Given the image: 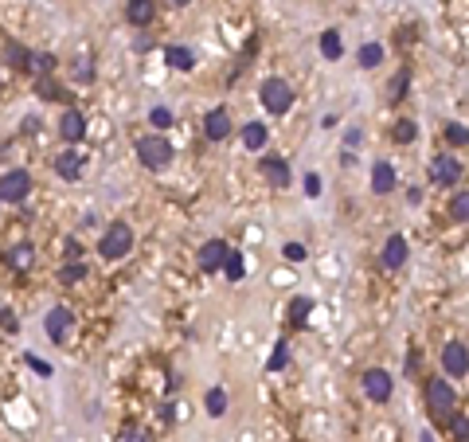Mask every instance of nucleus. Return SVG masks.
Segmentation results:
<instances>
[{"mask_svg":"<svg viewBox=\"0 0 469 442\" xmlns=\"http://www.w3.org/2000/svg\"><path fill=\"white\" fill-rule=\"evenodd\" d=\"M137 161H141L145 169H153V172L168 169V165H172V141L160 137V133L141 137V141H137Z\"/></svg>","mask_w":469,"mask_h":442,"instance_id":"nucleus-1","label":"nucleus"},{"mask_svg":"<svg viewBox=\"0 0 469 442\" xmlns=\"http://www.w3.org/2000/svg\"><path fill=\"white\" fill-rule=\"evenodd\" d=\"M129 251H133V231H129V223H109V231L98 243V255L106 258V263H117V258H126Z\"/></svg>","mask_w":469,"mask_h":442,"instance_id":"nucleus-2","label":"nucleus"},{"mask_svg":"<svg viewBox=\"0 0 469 442\" xmlns=\"http://www.w3.org/2000/svg\"><path fill=\"white\" fill-rule=\"evenodd\" d=\"M262 106H266V114H285L293 106V86L285 83V78H266L262 83Z\"/></svg>","mask_w":469,"mask_h":442,"instance_id":"nucleus-3","label":"nucleus"},{"mask_svg":"<svg viewBox=\"0 0 469 442\" xmlns=\"http://www.w3.org/2000/svg\"><path fill=\"white\" fill-rule=\"evenodd\" d=\"M32 196V177L24 169H12L0 177V204H24Z\"/></svg>","mask_w":469,"mask_h":442,"instance_id":"nucleus-4","label":"nucleus"},{"mask_svg":"<svg viewBox=\"0 0 469 442\" xmlns=\"http://www.w3.org/2000/svg\"><path fill=\"white\" fill-rule=\"evenodd\" d=\"M427 407H430V415H438V419H450L453 415L458 400H453V388L446 380H430L427 383Z\"/></svg>","mask_w":469,"mask_h":442,"instance_id":"nucleus-5","label":"nucleus"},{"mask_svg":"<svg viewBox=\"0 0 469 442\" xmlns=\"http://www.w3.org/2000/svg\"><path fill=\"white\" fill-rule=\"evenodd\" d=\"M360 383H364V391H368L372 403H387V400H391L395 380H391V372H384V368H368V372L360 376Z\"/></svg>","mask_w":469,"mask_h":442,"instance_id":"nucleus-6","label":"nucleus"},{"mask_svg":"<svg viewBox=\"0 0 469 442\" xmlns=\"http://www.w3.org/2000/svg\"><path fill=\"white\" fill-rule=\"evenodd\" d=\"M227 255H231V247H227L223 239H208V243L200 247V266H203V274H215V270H223Z\"/></svg>","mask_w":469,"mask_h":442,"instance_id":"nucleus-7","label":"nucleus"},{"mask_svg":"<svg viewBox=\"0 0 469 442\" xmlns=\"http://www.w3.org/2000/svg\"><path fill=\"white\" fill-rule=\"evenodd\" d=\"M71 325H75V317H71V309H63V306H55L47 317H43V329H47V337L55 340V345H63V340H67Z\"/></svg>","mask_w":469,"mask_h":442,"instance_id":"nucleus-8","label":"nucleus"},{"mask_svg":"<svg viewBox=\"0 0 469 442\" xmlns=\"http://www.w3.org/2000/svg\"><path fill=\"white\" fill-rule=\"evenodd\" d=\"M442 368L453 376V380H461V376L469 372V352H465V345H458V340H450L442 349Z\"/></svg>","mask_w":469,"mask_h":442,"instance_id":"nucleus-9","label":"nucleus"},{"mask_svg":"<svg viewBox=\"0 0 469 442\" xmlns=\"http://www.w3.org/2000/svg\"><path fill=\"white\" fill-rule=\"evenodd\" d=\"M59 133H63V141H71V145L83 141L86 137V118L78 110H67L63 118H59Z\"/></svg>","mask_w":469,"mask_h":442,"instance_id":"nucleus-10","label":"nucleus"},{"mask_svg":"<svg viewBox=\"0 0 469 442\" xmlns=\"http://www.w3.org/2000/svg\"><path fill=\"white\" fill-rule=\"evenodd\" d=\"M379 258H384L387 270H399V266L407 263V239H403V235H391V239L384 243V255H379Z\"/></svg>","mask_w":469,"mask_h":442,"instance_id":"nucleus-11","label":"nucleus"},{"mask_svg":"<svg viewBox=\"0 0 469 442\" xmlns=\"http://www.w3.org/2000/svg\"><path fill=\"white\" fill-rule=\"evenodd\" d=\"M153 16H157V4H153V0H126V20L133 28H145Z\"/></svg>","mask_w":469,"mask_h":442,"instance_id":"nucleus-12","label":"nucleus"},{"mask_svg":"<svg viewBox=\"0 0 469 442\" xmlns=\"http://www.w3.org/2000/svg\"><path fill=\"white\" fill-rule=\"evenodd\" d=\"M203 133H208L211 141H223V137L231 133V114H227V110H211L208 118H203Z\"/></svg>","mask_w":469,"mask_h":442,"instance_id":"nucleus-13","label":"nucleus"},{"mask_svg":"<svg viewBox=\"0 0 469 442\" xmlns=\"http://www.w3.org/2000/svg\"><path fill=\"white\" fill-rule=\"evenodd\" d=\"M262 172H266V180L274 188H285L290 184V165L282 161V157H274V153H266V161H262Z\"/></svg>","mask_w":469,"mask_h":442,"instance_id":"nucleus-14","label":"nucleus"},{"mask_svg":"<svg viewBox=\"0 0 469 442\" xmlns=\"http://www.w3.org/2000/svg\"><path fill=\"white\" fill-rule=\"evenodd\" d=\"M395 188V169L391 161H376V169H372V192L376 196H387Z\"/></svg>","mask_w":469,"mask_h":442,"instance_id":"nucleus-15","label":"nucleus"},{"mask_svg":"<svg viewBox=\"0 0 469 442\" xmlns=\"http://www.w3.org/2000/svg\"><path fill=\"white\" fill-rule=\"evenodd\" d=\"M458 177H461V165L453 161V157H434V180H438V184L453 188V184H458Z\"/></svg>","mask_w":469,"mask_h":442,"instance_id":"nucleus-16","label":"nucleus"},{"mask_svg":"<svg viewBox=\"0 0 469 442\" xmlns=\"http://www.w3.org/2000/svg\"><path fill=\"white\" fill-rule=\"evenodd\" d=\"M55 172L63 180H78V177H83V157H78V153H63L55 161Z\"/></svg>","mask_w":469,"mask_h":442,"instance_id":"nucleus-17","label":"nucleus"},{"mask_svg":"<svg viewBox=\"0 0 469 442\" xmlns=\"http://www.w3.org/2000/svg\"><path fill=\"white\" fill-rule=\"evenodd\" d=\"M165 63H168L172 71H192V67H196V55L188 52V47H168V52H165Z\"/></svg>","mask_w":469,"mask_h":442,"instance_id":"nucleus-18","label":"nucleus"},{"mask_svg":"<svg viewBox=\"0 0 469 442\" xmlns=\"http://www.w3.org/2000/svg\"><path fill=\"white\" fill-rule=\"evenodd\" d=\"M243 145L251 149V153L266 149V126H262V121H251V126H243Z\"/></svg>","mask_w":469,"mask_h":442,"instance_id":"nucleus-19","label":"nucleus"},{"mask_svg":"<svg viewBox=\"0 0 469 442\" xmlns=\"http://www.w3.org/2000/svg\"><path fill=\"white\" fill-rule=\"evenodd\" d=\"M321 55H325V59H340L344 55V43H340V32H336V28H328V32L321 35Z\"/></svg>","mask_w":469,"mask_h":442,"instance_id":"nucleus-20","label":"nucleus"},{"mask_svg":"<svg viewBox=\"0 0 469 442\" xmlns=\"http://www.w3.org/2000/svg\"><path fill=\"white\" fill-rule=\"evenodd\" d=\"M32 255H35L32 243H20V247L8 251V266L12 270H28V266H32Z\"/></svg>","mask_w":469,"mask_h":442,"instance_id":"nucleus-21","label":"nucleus"},{"mask_svg":"<svg viewBox=\"0 0 469 442\" xmlns=\"http://www.w3.org/2000/svg\"><path fill=\"white\" fill-rule=\"evenodd\" d=\"M24 71H35V75H43V71H55V55H43V52H28V63H24Z\"/></svg>","mask_w":469,"mask_h":442,"instance_id":"nucleus-22","label":"nucleus"},{"mask_svg":"<svg viewBox=\"0 0 469 442\" xmlns=\"http://www.w3.org/2000/svg\"><path fill=\"white\" fill-rule=\"evenodd\" d=\"M450 215H453V223H469V192H453Z\"/></svg>","mask_w":469,"mask_h":442,"instance_id":"nucleus-23","label":"nucleus"},{"mask_svg":"<svg viewBox=\"0 0 469 442\" xmlns=\"http://www.w3.org/2000/svg\"><path fill=\"white\" fill-rule=\"evenodd\" d=\"M379 63H384V47H379V43H364L360 47V67L372 71V67H379Z\"/></svg>","mask_w":469,"mask_h":442,"instance_id":"nucleus-24","label":"nucleus"},{"mask_svg":"<svg viewBox=\"0 0 469 442\" xmlns=\"http://www.w3.org/2000/svg\"><path fill=\"white\" fill-rule=\"evenodd\" d=\"M208 415H227V391L223 388H211L208 391Z\"/></svg>","mask_w":469,"mask_h":442,"instance_id":"nucleus-25","label":"nucleus"},{"mask_svg":"<svg viewBox=\"0 0 469 442\" xmlns=\"http://www.w3.org/2000/svg\"><path fill=\"white\" fill-rule=\"evenodd\" d=\"M446 141L458 149V145H469V126H461V121H450L446 126Z\"/></svg>","mask_w":469,"mask_h":442,"instance_id":"nucleus-26","label":"nucleus"},{"mask_svg":"<svg viewBox=\"0 0 469 442\" xmlns=\"http://www.w3.org/2000/svg\"><path fill=\"white\" fill-rule=\"evenodd\" d=\"M223 270H227V278H231V282H239V278L247 274L243 255H239V251H231V255H227V263H223Z\"/></svg>","mask_w":469,"mask_h":442,"instance_id":"nucleus-27","label":"nucleus"},{"mask_svg":"<svg viewBox=\"0 0 469 442\" xmlns=\"http://www.w3.org/2000/svg\"><path fill=\"white\" fill-rule=\"evenodd\" d=\"M391 133H395V141H399V145H410V141H415V121H410V118H399Z\"/></svg>","mask_w":469,"mask_h":442,"instance_id":"nucleus-28","label":"nucleus"},{"mask_svg":"<svg viewBox=\"0 0 469 442\" xmlns=\"http://www.w3.org/2000/svg\"><path fill=\"white\" fill-rule=\"evenodd\" d=\"M309 309H313V301H309V298H297V301L290 306V321H293V325H305Z\"/></svg>","mask_w":469,"mask_h":442,"instance_id":"nucleus-29","label":"nucleus"},{"mask_svg":"<svg viewBox=\"0 0 469 442\" xmlns=\"http://www.w3.org/2000/svg\"><path fill=\"white\" fill-rule=\"evenodd\" d=\"M407 83H410V75H407V71H399V75H395V83L387 86V94H391V102H399V98H403V90H407Z\"/></svg>","mask_w":469,"mask_h":442,"instance_id":"nucleus-30","label":"nucleus"},{"mask_svg":"<svg viewBox=\"0 0 469 442\" xmlns=\"http://www.w3.org/2000/svg\"><path fill=\"white\" fill-rule=\"evenodd\" d=\"M285 364H290V352H285V345H278V349H274V357H270V372H282V368Z\"/></svg>","mask_w":469,"mask_h":442,"instance_id":"nucleus-31","label":"nucleus"},{"mask_svg":"<svg viewBox=\"0 0 469 442\" xmlns=\"http://www.w3.org/2000/svg\"><path fill=\"white\" fill-rule=\"evenodd\" d=\"M282 255L290 258V263H305V255H309V251H305L302 243H285V247H282Z\"/></svg>","mask_w":469,"mask_h":442,"instance_id":"nucleus-32","label":"nucleus"},{"mask_svg":"<svg viewBox=\"0 0 469 442\" xmlns=\"http://www.w3.org/2000/svg\"><path fill=\"white\" fill-rule=\"evenodd\" d=\"M149 121H153V126H157V129L172 126V110H165V106H157V110L149 114Z\"/></svg>","mask_w":469,"mask_h":442,"instance_id":"nucleus-33","label":"nucleus"},{"mask_svg":"<svg viewBox=\"0 0 469 442\" xmlns=\"http://www.w3.org/2000/svg\"><path fill=\"white\" fill-rule=\"evenodd\" d=\"M83 278H86V266H83V263L63 266V282H83Z\"/></svg>","mask_w":469,"mask_h":442,"instance_id":"nucleus-34","label":"nucleus"},{"mask_svg":"<svg viewBox=\"0 0 469 442\" xmlns=\"http://www.w3.org/2000/svg\"><path fill=\"white\" fill-rule=\"evenodd\" d=\"M0 329H4V333H20V321H16L12 309H0Z\"/></svg>","mask_w":469,"mask_h":442,"instance_id":"nucleus-35","label":"nucleus"},{"mask_svg":"<svg viewBox=\"0 0 469 442\" xmlns=\"http://www.w3.org/2000/svg\"><path fill=\"white\" fill-rule=\"evenodd\" d=\"M305 196H321V177H317V172L305 177Z\"/></svg>","mask_w":469,"mask_h":442,"instance_id":"nucleus-36","label":"nucleus"},{"mask_svg":"<svg viewBox=\"0 0 469 442\" xmlns=\"http://www.w3.org/2000/svg\"><path fill=\"white\" fill-rule=\"evenodd\" d=\"M453 434H458V438H469V419H453Z\"/></svg>","mask_w":469,"mask_h":442,"instance_id":"nucleus-37","label":"nucleus"},{"mask_svg":"<svg viewBox=\"0 0 469 442\" xmlns=\"http://www.w3.org/2000/svg\"><path fill=\"white\" fill-rule=\"evenodd\" d=\"M32 368H35V372H43V376H51V364H43V360H35V357H32Z\"/></svg>","mask_w":469,"mask_h":442,"instance_id":"nucleus-38","label":"nucleus"},{"mask_svg":"<svg viewBox=\"0 0 469 442\" xmlns=\"http://www.w3.org/2000/svg\"><path fill=\"white\" fill-rule=\"evenodd\" d=\"M129 442H145V434H129Z\"/></svg>","mask_w":469,"mask_h":442,"instance_id":"nucleus-39","label":"nucleus"},{"mask_svg":"<svg viewBox=\"0 0 469 442\" xmlns=\"http://www.w3.org/2000/svg\"><path fill=\"white\" fill-rule=\"evenodd\" d=\"M172 4H188V0H172Z\"/></svg>","mask_w":469,"mask_h":442,"instance_id":"nucleus-40","label":"nucleus"}]
</instances>
